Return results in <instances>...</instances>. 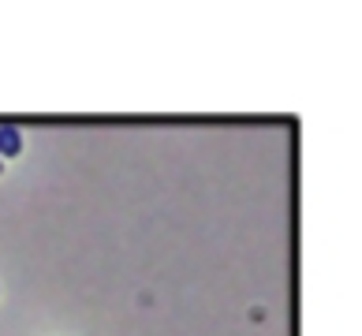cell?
Returning a JSON list of instances; mask_svg holds the SVG:
<instances>
[{
	"label": "cell",
	"mask_w": 362,
	"mask_h": 336,
	"mask_svg": "<svg viewBox=\"0 0 362 336\" xmlns=\"http://www.w3.org/2000/svg\"><path fill=\"white\" fill-rule=\"evenodd\" d=\"M23 150V135L16 127H0V157H19Z\"/></svg>",
	"instance_id": "6da1fadb"
},
{
	"label": "cell",
	"mask_w": 362,
	"mask_h": 336,
	"mask_svg": "<svg viewBox=\"0 0 362 336\" xmlns=\"http://www.w3.org/2000/svg\"><path fill=\"white\" fill-rule=\"evenodd\" d=\"M0 168H4V164H0Z\"/></svg>",
	"instance_id": "7a4b0ae2"
}]
</instances>
